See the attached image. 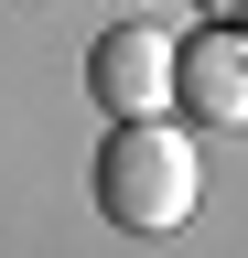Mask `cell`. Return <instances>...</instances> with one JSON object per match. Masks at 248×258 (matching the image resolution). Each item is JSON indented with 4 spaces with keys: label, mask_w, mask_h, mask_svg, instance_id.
<instances>
[{
    "label": "cell",
    "mask_w": 248,
    "mask_h": 258,
    "mask_svg": "<svg viewBox=\"0 0 248 258\" xmlns=\"http://www.w3.org/2000/svg\"><path fill=\"white\" fill-rule=\"evenodd\" d=\"M97 205H108V226H130V237L194 226V205H205L194 140H183L173 118H119L108 140H97Z\"/></svg>",
    "instance_id": "obj_1"
},
{
    "label": "cell",
    "mask_w": 248,
    "mask_h": 258,
    "mask_svg": "<svg viewBox=\"0 0 248 258\" xmlns=\"http://www.w3.org/2000/svg\"><path fill=\"white\" fill-rule=\"evenodd\" d=\"M173 43L183 32H162V22H108L86 43V97L108 118H173Z\"/></svg>",
    "instance_id": "obj_2"
},
{
    "label": "cell",
    "mask_w": 248,
    "mask_h": 258,
    "mask_svg": "<svg viewBox=\"0 0 248 258\" xmlns=\"http://www.w3.org/2000/svg\"><path fill=\"white\" fill-rule=\"evenodd\" d=\"M194 11H205V22H248V0H194Z\"/></svg>",
    "instance_id": "obj_4"
},
{
    "label": "cell",
    "mask_w": 248,
    "mask_h": 258,
    "mask_svg": "<svg viewBox=\"0 0 248 258\" xmlns=\"http://www.w3.org/2000/svg\"><path fill=\"white\" fill-rule=\"evenodd\" d=\"M173 108H194L205 129H248V22L173 43Z\"/></svg>",
    "instance_id": "obj_3"
}]
</instances>
